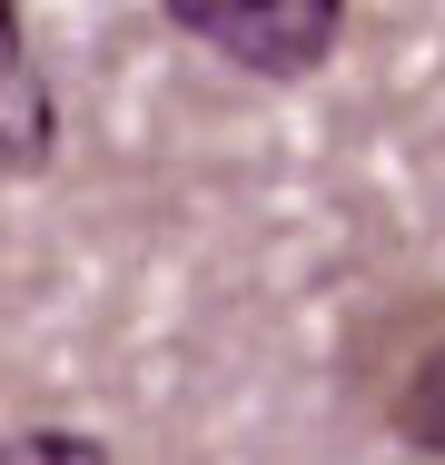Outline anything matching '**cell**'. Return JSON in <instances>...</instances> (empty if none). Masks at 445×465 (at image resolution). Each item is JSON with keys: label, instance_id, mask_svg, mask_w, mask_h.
Returning a JSON list of instances; mask_svg holds the SVG:
<instances>
[{"label": "cell", "instance_id": "cell-2", "mask_svg": "<svg viewBox=\"0 0 445 465\" xmlns=\"http://www.w3.org/2000/svg\"><path fill=\"white\" fill-rule=\"evenodd\" d=\"M50 159H60V99H50L40 60H30L20 10L0 0V179H40Z\"/></svg>", "mask_w": 445, "mask_h": 465}, {"label": "cell", "instance_id": "cell-1", "mask_svg": "<svg viewBox=\"0 0 445 465\" xmlns=\"http://www.w3.org/2000/svg\"><path fill=\"white\" fill-rule=\"evenodd\" d=\"M159 20H178L198 50H218L258 80H307L347 40V0H159Z\"/></svg>", "mask_w": 445, "mask_h": 465}, {"label": "cell", "instance_id": "cell-3", "mask_svg": "<svg viewBox=\"0 0 445 465\" xmlns=\"http://www.w3.org/2000/svg\"><path fill=\"white\" fill-rule=\"evenodd\" d=\"M386 426L416 446V456H445V327L406 357V376H396V396H386Z\"/></svg>", "mask_w": 445, "mask_h": 465}, {"label": "cell", "instance_id": "cell-4", "mask_svg": "<svg viewBox=\"0 0 445 465\" xmlns=\"http://www.w3.org/2000/svg\"><path fill=\"white\" fill-rule=\"evenodd\" d=\"M0 465H109V446L80 426H20V436H0Z\"/></svg>", "mask_w": 445, "mask_h": 465}]
</instances>
